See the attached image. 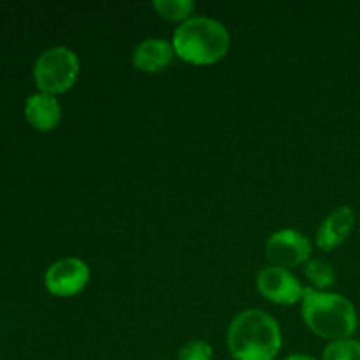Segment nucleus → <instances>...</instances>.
I'll return each instance as SVG.
<instances>
[{
  "instance_id": "1a4fd4ad",
  "label": "nucleus",
  "mask_w": 360,
  "mask_h": 360,
  "mask_svg": "<svg viewBox=\"0 0 360 360\" xmlns=\"http://www.w3.org/2000/svg\"><path fill=\"white\" fill-rule=\"evenodd\" d=\"M355 227V211L350 206H341L334 210L322 225L319 227L315 236V243L322 252H333L340 248Z\"/></svg>"
},
{
  "instance_id": "4468645a",
  "label": "nucleus",
  "mask_w": 360,
  "mask_h": 360,
  "mask_svg": "<svg viewBox=\"0 0 360 360\" xmlns=\"http://www.w3.org/2000/svg\"><path fill=\"white\" fill-rule=\"evenodd\" d=\"M178 360H213V347L202 340H192L181 347Z\"/></svg>"
},
{
  "instance_id": "9d476101",
  "label": "nucleus",
  "mask_w": 360,
  "mask_h": 360,
  "mask_svg": "<svg viewBox=\"0 0 360 360\" xmlns=\"http://www.w3.org/2000/svg\"><path fill=\"white\" fill-rule=\"evenodd\" d=\"M25 118L39 132H51L62 122V105L55 95L37 91L25 102Z\"/></svg>"
},
{
  "instance_id": "9b49d317",
  "label": "nucleus",
  "mask_w": 360,
  "mask_h": 360,
  "mask_svg": "<svg viewBox=\"0 0 360 360\" xmlns=\"http://www.w3.org/2000/svg\"><path fill=\"white\" fill-rule=\"evenodd\" d=\"M153 9L162 20L181 25L192 18L195 4L192 0H155Z\"/></svg>"
},
{
  "instance_id": "20e7f679",
  "label": "nucleus",
  "mask_w": 360,
  "mask_h": 360,
  "mask_svg": "<svg viewBox=\"0 0 360 360\" xmlns=\"http://www.w3.org/2000/svg\"><path fill=\"white\" fill-rule=\"evenodd\" d=\"M81 72V63L76 53L65 46L49 48L35 60L34 81L39 91L60 95L76 84Z\"/></svg>"
},
{
  "instance_id": "2eb2a0df",
  "label": "nucleus",
  "mask_w": 360,
  "mask_h": 360,
  "mask_svg": "<svg viewBox=\"0 0 360 360\" xmlns=\"http://www.w3.org/2000/svg\"><path fill=\"white\" fill-rule=\"evenodd\" d=\"M283 360H316V359L311 357V355H306V354H294V355H288V357Z\"/></svg>"
},
{
  "instance_id": "ddd939ff",
  "label": "nucleus",
  "mask_w": 360,
  "mask_h": 360,
  "mask_svg": "<svg viewBox=\"0 0 360 360\" xmlns=\"http://www.w3.org/2000/svg\"><path fill=\"white\" fill-rule=\"evenodd\" d=\"M322 360H360V341L354 338L333 341L323 350Z\"/></svg>"
},
{
  "instance_id": "0eeeda50",
  "label": "nucleus",
  "mask_w": 360,
  "mask_h": 360,
  "mask_svg": "<svg viewBox=\"0 0 360 360\" xmlns=\"http://www.w3.org/2000/svg\"><path fill=\"white\" fill-rule=\"evenodd\" d=\"M257 290L273 304L294 306L302 302L306 287L292 271L269 266L264 267L257 276Z\"/></svg>"
},
{
  "instance_id": "f8f14e48",
  "label": "nucleus",
  "mask_w": 360,
  "mask_h": 360,
  "mask_svg": "<svg viewBox=\"0 0 360 360\" xmlns=\"http://www.w3.org/2000/svg\"><path fill=\"white\" fill-rule=\"evenodd\" d=\"M304 274L311 281V287L316 288V290H327V288L336 283V271L333 269V266L327 260L313 259L311 257L304 264Z\"/></svg>"
},
{
  "instance_id": "7ed1b4c3",
  "label": "nucleus",
  "mask_w": 360,
  "mask_h": 360,
  "mask_svg": "<svg viewBox=\"0 0 360 360\" xmlns=\"http://www.w3.org/2000/svg\"><path fill=\"white\" fill-rule=\"evenodd\" d=\"M176 56L190 65H213L231 49V34L224 23L206 16H192L172 35Z\"/></svg>"
},
{
  "instance_id": "f257e3e1",
  "label": "nucleus",
  "mask_w": 360,
  "mask_h": 360,
  "mask_svg": "<svg viewBox=\"0 0 360 360\" xmlns=\"http://www.w3.org/2000/svg\"><path fill=\"white\" fill-rule=\"evenodd\" d=\"M302 320L315 336L329 343L348 340L359 327L357 309L345 295L306 287L301 302Z\"/></svg>"
},
{
  "instance_id": "6e6552de",
  "label": "nucleus",
  "mask_w": 360,
  "mask_h": 360,
  "mask_svg": "<svg viewBox=\"0 0 360 360\" xmlns=\"http://www.w3.org/2000/svg\"><path fill=\"white\" fill-rule=\"evenodd\" d=\"M176 58L172 41L160 37L144 39L132 53V63L137 70L146 74H158L167 69Z\"/></svg>"
},
{
  "instance_id": "f03ea898",
  "label": "nucleus",
  "mask_w": 360,
  "mask_h": 360,
  "mask_svg": "<svg viewBox=\"0 0 360 360\" xmlns=\"http://www.w3.org/2000/svg\"><path fill=\"white\" fill-rule=\"evenodd\" d=\"M227 345L236 360H274L283 345L280 323L262 309H245L229 326Z\"/></svg>"
},
{
  "instance_id": "39448f33",
  "label": "nucleus",
  "mask_w": 360,
  "mask_h": 360,
  "mask_svg": "<svg viewBox=\"0 0 360 360\" xmlns=\"http://www.w3.org/2000/svg\"><path fill=\"white\" fill-rule=\"evenodd\" d=\"M313 245L302 232L294 229H281L274 232L266 243V257L274 267L294 269L304 266L311 259Z\"/></svg>"
},
{
  "instance_id": "423d86ee",
  "label": "nucleus",
  "mask_w": 360,
  "mask_h": 360,
  "mask_svg": "<svg viewBox=\"0 0 360 360\" xmlns=\"http://www.w3.org/2000/svg\"><path fill=\"white\" fill-rule=\"evenodd\" d=\"M91 271L84 260L65 257L48 267L44 274V287L55 297H74L88 287Z\"/></svg>"
}]
</instances>
